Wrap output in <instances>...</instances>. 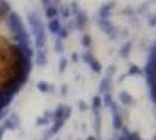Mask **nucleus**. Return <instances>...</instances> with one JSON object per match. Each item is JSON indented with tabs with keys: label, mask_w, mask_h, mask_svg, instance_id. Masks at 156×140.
I'll use <instances>...</instances> for the list:
<instances>
[{
	"label": "nucleus",
	"mask_w": 156,
	"mask_h": 140,
	"mask_svg": "<svg viewBox=\"0 0 156 140\" xmlns=\"http://www.w3.org/2000/svg\"><path fill=\"white\" fill-rule=\"evenodd\" d=\"M30 68L29 40L18 14L0 2V112L23 85Z\"/></svg>",
	"instance_id": "1"
}]
</instances>
